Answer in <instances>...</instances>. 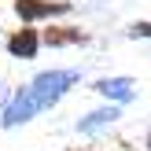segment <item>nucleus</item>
I'll list each match as a JSON object with an SVG mask.
<instances>
[{
    "mask_svg": "<svg viewBox=\"0 0 151 151\" xmlns=\"http://www.w3.org/2000/svg\"><path fill=\"white\" fill-rule=\"evenodd\" d=\"M81 78H85L81 66H44V70H37L33 78L26 81V85H29V92H33V100H37L41 111H55L59 103L81 85Z\"/></svg>",
    "mask_w": 151,
    "mask_h": 151,
    "instance_id": "nucleus-1",
    "label": "nucleus"
},
{
    "mask_svg": "<svg viewBox=\"0 0 151 151\" xmlns=\"http://www.w3.org/2000/svg\"><path fill=\"white\" fill-rule=\"evenodd\" d=\"M74 11H78L74 0H11V15L19 19V26H48Z\"/></svg>",
    "mask_w": 151,
    "mask_h": 151,
    "instance_id": "nucleus-2",
    "label": "nucleus"
},
{
    "mask_svg": "<svg viewBox=\"0 0 151 151\" xmlns=\"http://www.w3.org/2000/svg\"><path fill=\"white\" fill-rule=\"evenodd\" d=\"M37 114H44V111L37 107L29 85H15L11 96H7V103H4V111H0V129H7V133H11V129H22V125H29Z\"/></svg>",
    "mask_w": 151,
    "mask_h": 151,
    "instance_id": "nucleus-3",
    "label": "nucleus"
},
{
    "mask_svg": "<svg viewBox=\"0 0 151 151\" xmlns=\"http://www.w3.org/2000/svg\"><path fill=\"white\" fill-rule=\"evenodd\" d=\"M88 92H96L103 103L129 107V103L140 96V85H137V78H129V74H103V78H96L92 85H88Z\"/></svg>",
    "mask_w": 151,
    "mask_h": 151,
    "instance_id": "nucleus-4",
    "label": "nucleus"
},
{
    "mask_svg": "<svg viewBox=\"0 0 151 151\" xmlns=\"http://www.w3.org/2000/svg\"><path fill=\"white\" fill-rule=\"evenodd\" d=\"M41 44L52 52H63V48H85V44H92V29L78 26V22H48V26H41Z\"/></svg>",
    "mask_w": 151,
    "mask_h": 151,
    "instance_id": "nucleus-5",
    "label": "nucleus"
},
{
    "mask_svg": "<svg viewBox=\"0 0 151 151\" xmlns=\"http://www.w3.org/2000/svg\"><path fill=\"white\" fill-rule=\"evenodd\" d=\"M41 52H44L41 26H15V29H7V37H4V55L7 59H15V63H33Z\"/></svg>",
    "mask_w": 151,
    "mask_h": 151,
    "instance_id": "nucleus-6",
    "label": "nucleus"
},
{
    "mask_svg": "<svg viewBox=\"0 0 151 151\" xmlns=\"http://www.w3.org/2000/svg\"><path fill=\"white\" fill-rule=\"evenodd\" d=\"M125 107H114V103H100V107L85 111V114H78V122H74V133L78 137H103V133H111L118 122H122Z\"/></svg>",
    "mask_w": 151,
    "mask_h": 151,
    "instance_id": "nucleus-7",
    "label": "nucleus"
},
{
    "mask_svg": "<svg viewBox=\"0 0 151 151\" xmlns=\"http://www.w3.org/2000/svg\"><path fill=\"white\" fill-rule=\"evenodd\" d=\"M125 37L129 41H151V19H137L125 26Z\"/></svg>",
    "mask_w": 151,
    "mask_h": 151,
    "instance_id": "nucleus-8",
    "label": "nucleus"
},
{
    "mask_svg": "<svg viewBox=\"0 0 151 151\" xmlns=\"http://www.w3.org/2000/svg\"><path fill=\"white\" fill-rule=\"evenodd\" d=\"M144 151H151V125L144 129Z\"/></svg>",
    "mask_w": 151,
    "mask_h": 151,
    "instance_id": "nucleus-9",
    "label": "nucleus"
},
{
    "mask_svg": "<svg viewBox=\"0 0 151 151\" xmlns=\"http://www.w3.org/2000/svg\"><path fill=\"white\" fill-rule=\"evenodd\" d=\"M74 151H81V147H74Z\"/></svg>",
    "mask_w": 151,
    "mask_h": 151,
    "instance_id": "nucleus-10",
    "label": "nucleus"
}]
</instances>
